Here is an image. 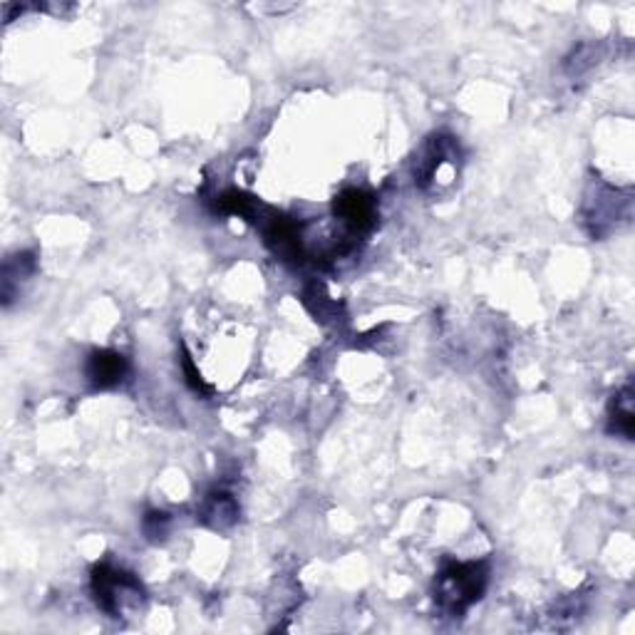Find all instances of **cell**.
<instances>
[{"label": "cell", "mask_w": 635, "mask_h": 635, "mask_svg": "<svg viewBox=\"0 0 635 635\" xmlns=\"http://www.w3.org/2000/svg\"><path fill=\"white\" fill-rule=\"evenodd\" d=\"M489 586V564L487 561H469V564H450L444 566L440 576L434 578V604L444 616L459 618L479 604Z\"/></svg>", "instance_id": "cell-1"}, {"label": "cell", "mask_w": 635, "mask_h": 635, "mask_svg": "<svg viewBox=\"0 0 635 635\" xmlns=\"http://www.w3.org/2000/svg\"><path fill=\"white\" fill-rule=\"evenodd\" d=\"M459 167H462V147H459V139L450 133H437L427 137L418 155H414V186L424 194L442 189V186H452L444 179V172L457 177Z\"/></svg>", "instance_id": "cell-2"}, {"label": "cell", "mask_w": 635, "mask_h": 635, "mask_svg": "<svg viewBox=\"0 0 635 635\" xmlns=\"http://www.w3.org/2000/svg\"><path fill=\"white\" fill-rule=\"evenodd\" d=\"M92 596L95 604L113 618L127 616L129 610L141 608L147 598L139 578L113 564H97L92 568Z\"/></svg>", "instance_id": "cell-3"}, {"label": "cell", "mask_w": 635, "mask_h": 635, "mask_svg": "<svg viewBox=\"0 0 635 635\" xmlns=\"http://www.w3.org/2000/svg\"><path fill=\"white\" fill-rule=\"evenodd\" d=\"M631 194H621L616 186L596 182L582 206V222L594 238H606L621 222H631Z\"/></svg>", "instance_id": "cell-4"}, {"label": "cell", "mask_w": 635, "mask_h": 635, "mask_svg": "<svg viewBox=\"0 0 635 635\" xmlns=\"http://www.w3.org/2000/svg\"><path fill=\"white\" fill-rule=\"evenodd\" d=\"M254 226L261 228L266 246L273 251V256L289 266H301L309 258V248H305V236L301 224L293 218L283 216L279 212L261 206V212L254 218Z\"/></svg>", "instance_id": "cell-5"}, {"label": "cell", "mask_w": 635, "mask_h": 635, "mask_svg": "<svg viewBox=\"0 0 635 635\" xmlns=\"http://www.w3.org/2000/svg\"><path fill=\"white\" fill-rule=\"evenodd\" d=\"M333 214L350 234V238H358L375 228L378 202L375 196L368 194L365 189H345L343 194L335 196Z\"/></svg>", "instance_id": "cell-6"}, {"label": "cell", "mask_w": 635, "mask_h": 635, "mask_svg": "<svg viewBox=\"0 0 635 635\" xmlns=\"http://www.w3.org/2000/svg\"><path fill=\"white\" fill-rule=\"evenodd\" d=\"M129 372V363L123 353L117 350H92L90 358L85 363L87 382L95 390H113L123 385Z\"/></svg>", "instance_id": "cell-7"}, {"label": "cell", "mask_w": 635, "mask_h": 635, "mask_svg": "<svg viewBox=\"0 0 635 635\" xmlns=\"http://www.w3.org/2000/svg\"><path fill=\"white\" fill-rule=\"evenodd\" d=\"M38 273V258L32 251H18V254L8 256L0 273V286H3V303L10 305L20 295L23 283H28Z\"/></svg>", "instance_id": "cell-8"}, {"label": "cell", "mask_w": 635, "mask_h": 635, "mask_svg": "<svg viewBox=\"0 0 635 635\" xmlns=\"http://www.w3.org/2000/svg\"><path fill=\"white\" fill-rule=\"evenodd\" d=\"M196 519H199L204 527L216 531L234 527L238 521V501L234 499V495H228V491H212L199 507V517Z\"/></svg>", "instance_id": "cell-9"}, {"label": "cell", "mask_w": 635, "mask_h": 635, "mask_svg": "<svg viewBox=\"0 0 635 635\" xmlns=\"http://www.w3.org/2000/svg\"><path fill=\"white\" fill-rule=\"evenodd\" d=\"M608 432L623 437V440H633L635 412H633V385H631V382L618 392V395H613V400H610Z\"/></svg>", "instance_id": "cell-10"}, {"label": "cell", "mask_w": 635, "mask_h": 635, "mask_svg": "<svg viewBox=\"0 0 635 635\" xmlns=\"http://www.w3.org/2000/svg\"><path fill=\"white\" fill-rule=\"evenodd\" d=\"M141 529H145L149 541H164L172 529V517L167 511H147V517L141 519Z\"/></svg>", "instance_id": "cell-11"}, {"label": "cell", "mask_w": 635, "mask_h": 635, "mask_svg": "<svg viewBox=\"0 0 635 635\" xmlns=\"http://www.w3.org/2000/svg\"><path fill=\"white\" fill-rule=\"evenodd\" d=\"M182 368H184V375H186V385H189L196 395H212V388L206 385L202 372L194 368V360L189 355V350L182 348Z\"/></svg>", "instance_id": "cell-12"}]
</instances>
